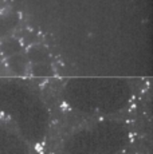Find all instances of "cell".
<instances>
[{
    "mask_svg": "<svg viewBox=\"0 0 153 154\" xmlns=\"http://www.w3.org/2000/svg\"><path fill=\"white\" fill-rule=\"evenodd\" d=\"M26 58H27L28 62H31L34 64L46 63L48 60V51L43 46H35V44H32L30 48H28L27 54H26Z\"/></svg>",
    "mask_w": 153,
    "mask_h": 154,
    "instance_id": "1",
    "label": "cell"
},
{
    "mask_svg": "<svg viewBox=\"0 0 153 154\" xmlns=\"http://www.w3.org/2000/svg\"><path fill=\"white\" fill-rule=\"evenodd\" d=\"M23 48V44L22 42H19L15 38H7L4 39L0 44V54L10 58L12 55H16V54H20Z\"/></svg>",
    "mask_w": 153,
    "mask_h": 154,
    "instance_id": "2",
    "label": "cell"
},
{
    "mask_svg": "<svg viewBox=\"0 0 153 154\" xmlns=\"http://www.w3.org/2000/svg\"><path fill=\"white\" fill-rule=\"evenodd\" d=\"M27 58L23 54H16L7 58V66L15 74H23L27 69Z\"/></svg>",
    "mask_w": 153,
    "mask_h": 154,
    "instance_id": "3",
    "label": "cell"
},
{
    "mask_svg": "<svg viewBox=\"0 0 153 154\" xmlns=\"http://www.w3.org/2000/svg\"><path fill=\"white\" fill-rule=\"evenodd\" d=\"M19 23L16 15L10 14L0 17V36H8Z\"/></svg>",
    "mask_w": 153,
    "mask_h": 154,
    "instance_id": "4",
    "label": "cell"
},
{
    "mask_svg": "<svg viewBox=\"0 0 153 154\" xmlns=\"http://www.w3.org/2000/svg\"><path fill=\"white\" fill-rule=\"evenodd\" d=\"M32 74H34V75H38V76L50 75V74H51V69H50V66H47L46 63H39V64H35L34 66Z\"/></svg>",
    "mask_w": 153,
    "mask_h": 154,
    "instance_id": "5",
    "label": "cell"
},
{
    "mask_svg": "<svg viewBox=\"0 0 153 154\" xmlns=\"http://www.w3.org/2000/svg\"><path fill=\"white\" fill-rule=\"evenodd\" d=\"M2 56H3V55H2V54H0V59H2Z\"/></svg>",
    "mask_w": 153,
    "mask_h": 154,
    "instance_id": "6",
    "label": "cell"
}]
</instances>
